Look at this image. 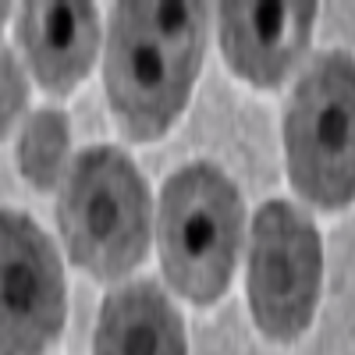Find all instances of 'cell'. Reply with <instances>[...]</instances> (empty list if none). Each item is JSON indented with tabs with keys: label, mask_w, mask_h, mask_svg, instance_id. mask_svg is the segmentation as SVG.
<instances>
[{
	"label": "cell",
	"mask_w": 355,
	"mask_h": 355,
	"mask_svg": "<svg viewBox=\"0 0 355 355\" xmlns=\"http://www.w3.org/2000/svg\"><path fill=\"white\" fill-rule=\"evenodd\" d=\"M25 103H28L25 71L18 64V57L8 46H0V139L15 128V121L25 110Z\"/></svg>",
	"instance_id": "cell-11"
},
{
	"label": "cell",
	"mask_w": 355,
	"mask_h": 355,
	"mask_svg": "<svg viewBox=\"0 0 355 355\" xmlns=\"http://www.w3.org/2000/svg\"><path fill=\"white\" fill-rule=\"evenodd\" d=\"M68 117L61 110H36L25 121L21 139H18V171L33 189L50 192L64 178V160H68Z\"/></svg>",
	"instance_id": "cell-10"
},
{
	"label": "cell",
	"mask_w": 355,
	"mask_h": 355,
	"mask_svg": "<svg viewBox=\"0 0 355 355\" xmlns=\"http://www.w3.org/2000/svg\"><path fill=\"white\" fill-rule=\"evenodd\" d=\"M245 227L242 192L217 167L196 160L174 171L160 196V263L189 302L210 306L231 284Z\"/></svg>",
	"instance_id": "cell-3"
},
{
	"label": "cell",
	"mask_w": 355,
	"mask_h": 355,
	"mask_svg": "<svg viewBox=\"0 0 355 355\" xmlns=\"http://www.w3.org/2000/svg\"><path fill=\"white\" fill-rule=\"evenodd\" d=\"M57 227L75 266L100 281L132 274L150 249V192L132 157L114 146H93L71 164Z\"/></svg>",
	"instance_id": "cell-2"
},
{
	"label": "cell",
	"mask_w": 355,
	"mask_h": 355,
	"mask_svg": "<svg viewBox=\"0 0 355 355\" xmlns=\"http://www.w3.org/2000/svg\"><path fill=\"white\" fill-rule=\"evenodd\" d=\"M68 316L61 256L21 210H0V355H43Z\"/></svg>",
	"instance_id": "cell-6"
},
{
	"label": "cell",
	"mask_w": 355,
	"mask_h": 355,
	"mask_svg": "<svg viewBox=\"0 0 355 355\" xmlns=\"http://www.w3.org/2000/svg\"><path fill=\"white\" fill-rule=\"evenodd\" d=\"M96 355H189L185 323L153 281L110 291L96 323Z\"/></svg>",
	"instance_id": "cell-9"
},
{
	"label": "cell",
	"mask_w": 355,
	"mask_h": 355,
	"mask_svg": "<svg viewBox=\"0 0 355 355\" xmlns=\"http://www.w3.org/2000/svg\"><path fill=\"white\" fill-rule=\"evenodd\" d=\"M227 68L256 89H277L306 57L316 4H231L217 8Z\"/></svg>",
	"instance_id": "cell-7"
},
{
	"label": "cell",
	"mask_w": 355,
	"mask_h": 355,
	"mask_svg": "<svg viewBox=\"0 0 355 355\" xmlns=\"http://www.w3.org/2000/svg\"><path fill=\"white\" fill-rule=\"evenodd\" d=\"M8 15H11V8H8V4H0V33H4V21H8Z\"/></svg>",
	"instance_id": "cell-12"
},
{
	"label": "cell",
	"mask_w": 355,
	"mask_h": 355,
	"mask_svg": "<svg viewBox=\"0 0 355 355\" xmlns=\"http://www.w3.org/2000/svg\"><path fill=\"white\" fill-rule=\"evenodd\" d=\"M18 43L36 82L53 96H68L89 75L100 43L93 4H21Z\"/></svg>",
	"instance_id": "cell-8"
},
{
	"label": "cell",
	"mask_w": 355,
	"mask_h": 355,
	"mask_svg": "<svg viewBox=\"0 0 355 355\" xmlns=\"http://www.w3.org/2000/svg\"><path fill=\"white\" fill-rule=\"evenodd\" d=\"M206 15L189 0L110 8L103 82L114 121L132 142H153L182 117L202 64Z\"/></svg>",
	"instance_id": "cell-1"
},
{
	"label": "cell",
	"mask_w": 355,
	"mask_h": 355,
	"mask_svg": "<svg viewBox=\"0 0 355 355\" xmlns=\"http://www.w3.org/2000/svg\"><path fill=\"white\" fill-rule=\"evenodd\" d=\"M288 182L320 210L355 202V57L323 50L284 110Z\"/></svg>",
	"instance_id": "cell-4"
},
{
	"label": "cell",
	"mask_w": 355,
	"mask_h": 355,
	"mask_svg": "<svg viewBox=\"0 0 355 355\" xmlns=\"http://www.w3.org/2000/svg\"><path fill=\"white\" fill-rule=\"evenodd\" d=\"M323 281L320 231L299 206L270 199L252 220L249 306L270 341H295L309 331Z\"/></svg>",
	"instance_id": "cell-5"
}]
</instances>
